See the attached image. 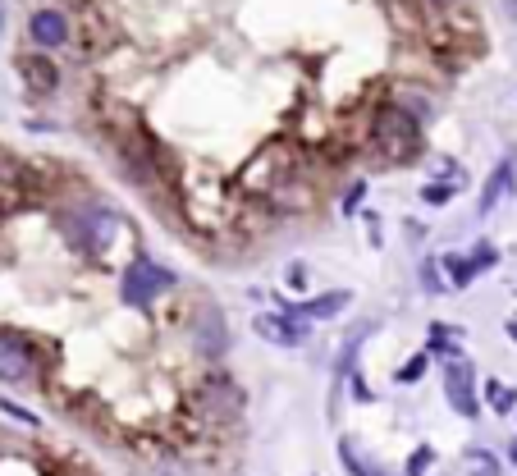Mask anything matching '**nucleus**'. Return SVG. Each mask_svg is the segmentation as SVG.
Wrapping results in <instances>:
<instances>
[{
  "instance_id": "2",
  "label": "nucleus",
  "mask_w": 517,
  "mask_h": 476,
  "mask_svg": "<svg viewBox=\"0 0 517 476\" xmlns=\"http://www.w3.org/2000/svg\"><path fill=\"white\" fill-rule=\"evenodd\" d=\"M115 238H119V220L110 216V211H101V206L78 211L74 216V243H78V252H87V257H106Z\"/></svg>"
},
{
  "instance_id": "4",
  "label": "nucleus",
  "mask_w": 517,
  "mask_h": 476,
  "mask_svg": "<svg viewBox=\"0 0 517 476\" xmlns=\"http://www.w3.org/2000/svg\"><path fill=\"white\" fill-rule=\"evenodd\" d=\"M188 335H193L197 353L211 357V362L229 353V321H225V312H220V307H211V303L193 312V321H188Z\"/></svg>"
},
{
  "instance_id": "23",
  "label": "nucleus",
  "mask_w": 517,
  "mask_h": 476,
  "mask_svg": "<svg viewBox=\"0 0 517 476\" xmlns=\"http://www.w3.org/2000/svg\"><path fill=\"white\" fill-rule=\"evenodd\" d=\"M362 193H367V184H353V188H348V193H344V211H353V206L362 202Z\"/></svg>"
},
{
  "instance_id": "17",
  "label": "nucleus",
  "mask_w": 517,
  "mask_h": 476,
  "mask_svg": "<svg viewBox=\"0 0 517 476\" xmlns=\"http://www.w3.org/2000/svg\"><path fill=\"white\" fill-rule=\"evenodd\" d=\"M485 399H490V408H495V412H513L517 408V390H513V385H499V380L485 385Z\"/></svg>"
},
{
  "instance_id": "9",
  "label": "nucleus",
  "mask_w": 517,
  "mask_h": 476,
  "mask_svg": "<svg viewBox=\"0 0 517 476\" xmlns=\"http://www.w3.org/2000/svg\"><path fill=\"white\" fill-rule=\"evenodd\" d=\"M380 321H357L353 325V335L344 339V348H339V357H334V385H330V408L339 403V394H344V380L357 371V348H362V339L376 335Z\"/></svg>"
},
{
  "instance_id": "11",
  "label": "nucleus",
  "mask_w": 517,
  "mask_h": 476,
  "mask_svg": "<svg viewBox=\"0 0 517 476\" xmlns=\"http://www.w3.org/2000/svg\"><path fill=\"white\" fill-rule=\"evenodd\" d=\"M513 174H517V165H513V161H499V165H495V174L485 179L481 197H476V211H481V216H490V211L499 206V197H504L508 188H513Z\"/></svg>"
},
{
  "instance_id": "26",
  "label": "nucleus",
  "mask_w": 517,
  "mask_h": 476,
  "mask_svg": "<svg viewBox=\"0 0 517 476\" xmlns=\"http://www.w3.org/2000/svg\"><path fill=\"white\" fill-rule=\"evenodd\" d=\"M0 33H5V5H0Z\"/></svg>"
},
{
  "instance_id": "14",
  "label": "nucleus",
  "mask_w": 517,
  "mask_h": 476,
  "mask_svg": "<svg viewBox=\"0 0 517 476\" xmlns=\"http://www.w3.org/2000/svg\"><path fill=\"white\" fill-rule=\"evenodd\" d=\"M463 467H467V476H499V458L485 454V449H467Z\"/></svg>"
},
{
  "instance_id": "1",
  "label": "nucleus",
  "mask_w": 517,
  "mask_h": 476,
  "mask_svg": "<svg viewBox=\"0 0 517 476\" xmlns=\"http://www.w3.org/2000/svg\"><path fill=\"white\" fill-rule=\"evenodd\" d=\"M165 289H174V271L156 266L151 257H138L129 271H124V280H119V298L129 307H151Z\"/></svg>"
},
{
  "instance_id": "19",
  "label": "nucleus",
  "mask_w": 517,
  "mask_h": 476,
  "mask_svg": "<svg viewBox=\"0 0 517 476\" xmlns=\"http://www.w3.org/2000/svg\"><path fill=\"white\" fill-rule=\"evenodd\" d=\"M0 412H5V417H14V422H19V426H37V422H42L37 412H28V408H23V403L5 399V394H0Z\"/></svg>"
},
{
  "instance_id": "20",
  "label": "nucleus",
  "mask_w": 517,
  "mask_h": 476,
  "mask_svg": "<svg viewBox=\"0 0 517 476\" xmlns=\"http://www.w3.org/2000/svg\"><path fill=\"white\" fill-rule=\"evenodd\" d=\"M339 458H344V467H348V472H353V476H371V467L362 463V458H357V444H353V440H344V444H339Z\"/></svg>"
},
{
  "instance_id": "7",
  "label": "nucleus",
  "mask_w": 517,
  "mask_h": 476,
  "mask_svg": "<svg viewBox=\"0 0 517 476\" xmlns=\"http://www.w3.org/2000/svg\"><path fill=\"white\" fill-rule=\"evenodd\" d=\"M37 371V353L33 344L23 335H10V330H0V380H10V385H23V380H33Z\"/></svg>"
},
{
  "instance_id": "12",
  "label": "nucleus",
  "mask_w": 517,
  "mask_h": 476,
  "mask_svg": "<svg viewBox=\"0 0 517 476\" xmlns=\"http://www.w3.org/2000/svg\"><path fill=\"white\" fill-rule=\"evenodd\" d=\"M440 266H444V271H449V280L458 284V289H467V284L476 280V275H472V261H467L463 252H444V257H440Z\"/></svg>"
},
{
  "instance_id": "27",
  "label": "nucleus",
  "mask_w": 517,
  "mask_h": 476,
  "mask_svg": "<svg viewBox=\"0 0 517 476\" xmlns=\"http://www.w3.org/2000/svg\"><path fill=\"white\" fill-rule=\"evenodd\" d=\"M431 5H440V10H444V5H453V0H431Z\"/></svg>"
},
{
  "instance_id": "8",
  "label": "nucleus",
  "mask_w": 517,
  "mask_h": 476,
  "mask_svg": "<svg viewBox=\"0 0 517 476\" xmlns=\"http://www.w3.org/2000/svg\"><path fill=\"white\" fill-rule=\"evenodd\" d=\"M348 303H353V293H348V289H330V293H321V298H302V303L280 298L284 312L302 316V321H334L339 312H348Z\"/></svg>"
},
{
  "instance_id": "6",
  "label": "nucleus",
  "mask_w": 517,
  "mask_h": 476,
  "mask_svg": "<svg viewBox=\"0 0 517 476\" xmlns=\"http://www.w3.org/2000/svg\"><path fill=\"white\" fill-rule=\"evenodd\" d=\"M252 330H257L266 344L275 348H302L307 339H312V321H302V316H289V312H261L257 321H252Z\"/></svg>"
},
{
  "instance_id": "16",
  "label": "nucleus",
  "mask_w": 517,
  "mask_h": 476,
  "mask_svg": "<svg viewBox=\"0 0 517 476\" xmlns=\"http://www.w3.org/2000/svg\"><path fill=\"white\" fill-rule=\"evenodd\" d=\"M467 261H472V275H485L499 266V248L495 243H476L472 252H467Z\"/></svg>"
},
{
  "instance_id": "28",
  "label": "nucleus",
  "mask_w": 517,
  "mask_h": 476,
  "mask_svg": "<svg viewBox=\"0 0 517 476\" xmlns=\"http://www.w3.org/2000/svg\"><path fill=\"white\" fill-rule=\"evenodd\" d=\"M508 458H513V463H517V444H513V449H508Z\"/></svg>"
},
{
  "instance_id": "5",
  "label": "nucleus",
  "mask_w": 517,
  "mask_h": 476,
  "mask_svg": "<svg viewBox=\"0 0 517 476\" xmlns=\"http://www.w3.org/2000/svg\"><path fill=\"white\" fill-rule=\"evenodd\" d=\"M440 376H444V394H449L453 412H458V417H476L481 403H476V371H472V362H467V357H449V362L440 367Z\"/></svg>"
},
{
  "instance_id": "10",
  "label": "nucleus",
  "mask_w": 517,
  "mask_h": 476,
  "mask_svg": "<svg viewBox=\"0 0 517 476\" xmlns=\"http://www.w3.org/2000/svg\"><path fill=\"white\" fill-rule=\"evenodd\" d=\"M28 37H33L42 51H55V46L69 42V19L60 10H33V19H28Z\"/></svg>"
},
{
  "instance_id": "25",
  "label": "nucleus",
  "mask_w": 517,
  "mask_h": 476,
  "mask_svg": "<svg viewBox=\"0 0 517 476\" xmlns=\"http://www.w3.org/2000/svg\"><path fill=\"white\" fill-rule=\"evenodd\" d=\"M508 339H513V344H517V316H513V321H508Z\"/></svg>"
},
{
  "instance_id": "18",
  "label": "nucleus",
  "mask_w": 517,
  "mask_h": 476,
  "mask_svg": "<svg viewBox=\"0 0 517 476\" xmlns=\"http://www.w3.org/2000/svg\"><path fill=\"white\" fill-rule=\"evenodd\" d=\"M426 367H431V353H417V357H408V362L394 371V380H399V385H417V380L426 376Z\"/></svg>"
},
{
  "instance_id": "21",
  "label": "nucleus",
  "mask_w": 517,
  "mask_h": 476,
  "mask_svg": "<svg viewBox=\"0 0 517 476\" xmlns=\"http://www.w3.org/2000/svg\"><path fill=\"white\" fill-rule=\"evenodd\" d=\"M421 284H426V289H431V293H440L444 289V280H440V261H421Z\"/></svg>"
},
{
  "instance_id": "22",
  "label": "nucleus",
  "mask_w": 517,
  "mask_h": 476,
  "mask_svg": "<svg viewBox=\"0 0 517 476\" xmlns=\"http://www.w3.org/2000/svg\"><path fill=\"white\" fill-rule=\"evenodd\" d=\"M431 463H435V449H426V444H421L417 454H412V463H408V476H421Z\"/></svg>"
},
{
  "instance_id": "15",
  "label": "nucleus",
  "mask_w": 517,
  "mask_h": 476,
  "mask_svg": "<svg viewBox=\"0 0 517 476\" xmlns=\"http://www.w3.org/2000/svg\"><path fill=\"white\" fill-rule=\"evenodd\" d=\"M453 197H458V184H449V179H431V184L421 188V202L426 206H449Z\"/></svg>"
},
{
  "instance_id": "13",
  "label": "nucleus",
  "mask_w": 517,
  "mask_h": 476,
  "mask_svg": "<svg viewBox=\"0 0 517 476\" xmlns=\"http://www.w3.org/2000/svg\"><path fill=\"white\" fill-rule=\"evenodd\" d=\"M19 69L28 74V83H33V87H46V92H51L55 78H60V74H55V65H46V60H33V55H28V60H19Z\"/></svg>"
},
{
  "instance_id": "3",
  "label": "nucleus",
  "mask_w": 517,
  "mask_h": 476,
  "mask_svg": "<svg viewBox=\"0 0 517 476\" xmlns=\"http://www.w3.org/2000/svg\"><path fill=\"white\" fill-rule=\"evenodd\" d=\"M417 119L408 110H380L376 115V147L385 156H412L417 152Z\"/></svg>"
},
{
  "instance_id": "24",
  "label": "nucleus",
  "mask_w": 517,
  "mask_h": 476,
  "mask_svg": "<svg viewBox=\"0 0 517 476\" xmlns=\"http://www.w3.org/2000/svg\"><path fill=\"white\" fill-rule=\"evenodd\" d=\"M289 284H298V289H302V284H307V266H298V261H293V266H289Z\"/></svg>"
}]
</instances>
